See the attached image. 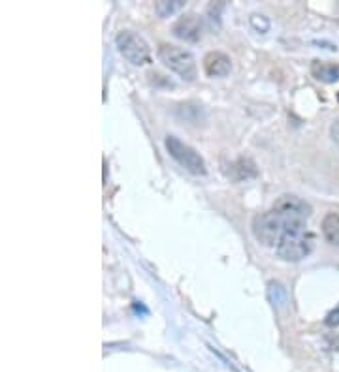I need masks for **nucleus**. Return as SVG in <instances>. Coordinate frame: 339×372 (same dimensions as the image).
Segmentation results:
<instances>
[{"mask_svg":"<svg viewBox=\"0 0 339 372\" xmlns=\"http://www.w3.org/2000/svg\"><path fill=\"white\" fill-rule=\"evenodd\" d=\"M311 215V207L296 196H283L266 213L253 218L251 230L254 239L264 247H277V243L291 225L306 224Z\"/></svg>","mask_w":339,"mask_h":372,"instance_id":"nucleus-1","label":"nucleus"},{"mask_svg":"<svg viewBox=\"0 0 339 372\" xmlns=\"http://www.w3.org/2000/svg\"><path fill=\"white\" fill-rule=\"evenodd\" d=\"M313 245H315V237L306 222V224L291 225L277 243L276 252L283 262H300L311 254Z\"/></svg>","mask_w":339,"mask_h":372,"instance_id":"nucleus-2","label":"nucleus"},{"mask_svg":"<svg viewBox=\"0 0 339 372\" xmlns=\"http://www.w3.org/2000/svg\"><path fill=\"white\" fill-rule=\"evenodd\" d=\"M159 58L170 72L177 74L181 79H185V81H194L197 79V60H194L191 51L172 46V43H160Z\"/></svg>","mask_w":339,"mask_h":372,"instance_id":"nucleus-3","label":"nucleus"},{"mask_svg":"<svg viewBox=\"0 0 339 372\" xmlns=\"http://www.w3.org/2000/svg\"><path fill=\"white\" fill-rule=\"evenodd\" d=\"M166 151L170 152V156L174 158L175 162L179 164L181 168H185L189 174L192 175H206V162L204 158L198 154L191 145H187L185 142H181L179 137L166 136L165 139Z\"/></svg>","mask_w":339,"mask_h":372,"instance_id":"nucleus-4","label":"nucleus"},{"mask_svg":"<svg viewBox=\"0 0 339 372\" xmlns=\"http://www.w3.org/2000/svg\"><path fill=\"white\" fill-rule=\"evenodd\" d=\"M117 49L128 63L134 66H143V64L151 63V49L147 42L143 40L140 34L132 31H122L115 38Z\"/></svg>","mask_w":339,"mask_h":372,"instance_id":"nucleus-5","label":"nucleus"},{"mask_svg":"<svg viewBox=\"0 0 339 372\" xmlns=\"http://www.w3.org/2000/svg\"><path fill=\"white\" fill-rule=\"evenodd\" d=\"M172 32L175 38H179L183 42H198L204 34V25H202L200 17L194 14H187L174 23Z\"/></svg>","mask_w":339,"mask_h":372,"instance_id":"nucleus-6","label":"nucleus"},{"mask_svg":"<svg viewBox=\"0 0 339 372\" xmlns=\"http://www.w3.org/2000/svg\"><path fill=\"white\" fill-rule=\"evenodd\" d=\"M232 70V60L226 53L212 51L204 57V72L209 78H226Z\"/></svg>","mask_w":339,"mask_h":372,"instance_id":"nucleus-7","label":"nucleus"},{"mask_svg":"<svg viewBox=\"0 0 339 372\" xmlns=\"http://www.w3.org/2000/svg\"><path fill=\"white\" fill-rule=\"evenodd\" d=\"M313 78L323 81V83H338L339 81V64L323 63V60H313L311 64Z\"/></svg>","mask_w":339,"mask_h":372,"instance_id":"nucleus-8","label":"nucleus"},{"mask_svg":"<svg viewBox=\"0 0 339 372\" xmlns=\"http://www.w3.org/2000/svg\"><path fill=\"white\" fill-rule=\"evenodd\" d=\"M323 235H324V239L330 243V245L339 247V215H335V213H330V215L324 216Z\"/></svg>","mask_w":339,"mask_h":372,"instance_id":"nucleus-9","label":"nucleus"},{"mask_svg":"<svg viewBox=\"0 0 339 372\" xmlns=\"http://www.w3.org/2000/svg\"><path fill=\"white\" fill-rule=\"evenodd\" d=\"M268 299H270L271 307L276 310H281L286 304V289L283 288L281 282H270L268 284Z\"/></svg>","mask_w":339,"mask_h":372,"instance_id":"nucleus-10","label":"nucleus"},{"mask_svg":"<svg viewBox=\"0 0 339 372\" xmlns=\"http://www.w3.org/2000/svg\"><path fill=\"white\" fill-rule=\"evenodd\" d=\"M183 6H185L183 0H172V2L160 0V2H157V14H159L160 17H168L172 16V14H175V11H179Z\"/></svg>","mask_w":339,"mask_h":372,"instance_id":"nucleus-11","label":"nucleus"},{"mask_svg":"<svg viewBox=\"0 0 339 372\" xmlns=\"http://www.w3.org/2000/svg\"><path fill=\"white\" fill-rule=\"evenodd\" d=\"M326 325H330V327H335V325H339V307L338 309L332 310V312L326 316Z\"/></svg>","mask_w":339,"mask_h":372,"instance_id":"nucleus-12","label":"nucleus"},{"mask_svg":"<svg viewBox=\"0 0 339 372\" xmlns=\"http://www.w3.org/2000/svg\"><path fill=\"white\" fill-rule=\"evenodd\" d=\"M330 137H332V142H334L335 145H339V119H335L332 128H330Z\"/></svg>","mask_w":339,"mask_h":372,"instance_id":"nucleus-13","label":"nucleus"}]
</instances>
